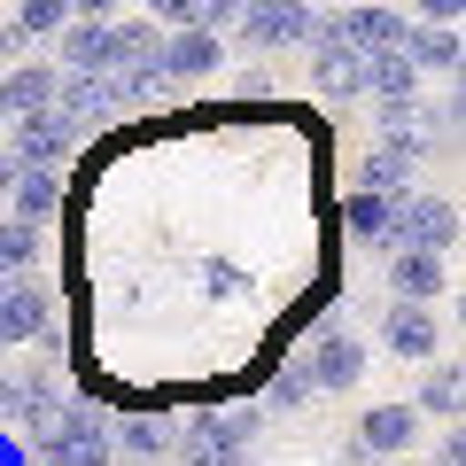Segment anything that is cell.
Listing matches in <instances>:
<instances>
[{
    "label": "cell",
    "mask_w": 466,
    "mask_h": 466,
    "mask_svg": "<svg viewBox=\"0 0 466 466\" xmlns=\"http://www.w3.org/2000/svg\"><path fill=\"white\" fill-rule=\"evenodd\" d=\"M109 420H116V412H101L94 397H70L63 412H55L47 428L24 443V451H32V466H116Z\"/></svg>",
    "instance_id": "1"
},
{
    "label": "cell",
    "mask_w": 466,
    "mask_h": 466,
    "mask_svg": "<svg viewBox=\"0 0 466 466\" xmlns=\"http://www.w3.org/2000/svg\"><path fill=\"white\" fill-rule=\"evenodd\" d=\"M296 366H303V381H311V397H350V389H358V373L373 366L358 319H350V311H327V319L311 327V342L296 350Z\"/></svg>",
    "instance_id": "2"
},
{
    "label": "cell",
    "mask_w": 466,
    "mask_h": 466,
    "mask_svg": "<svg viewBox=\"0 0 466 466\" xmlns=\"http://www.w3.org/2000/svg\"><path fill=\"white\" fill-rule=\"evenodd\" d=\"M257 435H265V420H257L249 404H233V412H195V420H179V451H171V459L179 466H249Z\"/></svg>",
    "instance_id": "3"
},
{
    "label": "cell",
    "mask_w": 466,
    "mask_h": 466,
    "mask_svg": "<svg viewBox=\"0 0 466 466\" xmlns=\"http://www.w3.org/2000/svg\"><path fill=\"white\" fill-rule=\"evenodd\" d=\"M389 249L451 257V249H459V202L435 195V187H412V195H397V202H389Z\"/></svg>",
    "instance_id": "4"
},
{
    "label": "cell",
    "mask_w": 466,
    "mask_h": 466,
    "mask_svg": "<svg viewBox=\"0 0 466 466\" xmlns=\"http://www.w3.org/2000/svg\"><path fill=\"white\" fill-rule=\"evenodd\" d=\"M311 24L319 8H303V0H257L233 16V39H241V55H288V47H311Z\"/></svg>",
    "instance_id": "5"
},
{
    "label": "cell",
    "mask_w": 466,
    "mask_h": 466,
    "mask_svg": "<svg viewBox=\"0 0 466 466\" xmlns=\"http://www.w3.org/2000/svg\"><path fill=\"white\" fill-rule=\"evenodd\" d=\"M420 428L428 420L412 412V404H366L358 412V428H350V459L358 466H381V459H412V443H420Z\"/></svg>",
    "instance_id": "6"
},
{
    "label": "cell",
    "mask_w": 466,
    "mask_h": 466,
    "mask_svg": "<svg viewBox=\"0 0 466 466\" xmlns=\"http://www.w3.org/2000/svg\"><path fill=\"white\" fill-rule=\"evenodd\" d=\"M334 32H342V47L358 55V63H381V55H404L412 16L389 8V0H366V8H334Z\"/></svg>",
    "instance_id": "7"
},
{
    "label": "cell",
    "mask_w": 466,
    "mask_h": 466,
    "mask_svg": "<svg viewBox=\"0 0 466 466\" xmlns=\"http://www.w3.org/2000/svg\"><path fill=\"white\" fill-rule=\"evenodd\" d=\"M47 334H55V296H47V280H39V272L8 280V288H0V358L24 350V342H47Z\"/></svg>",
    "instance_id": "8"
},
{
    "label": "cell",
    "mask_w": 466,
    "mask_h": 466,
    "mask_svg": "<svg viewBox=\"0 0 466 466\" xmlns=\"http://www.w3.org/2000/svg\"><path fill=\"white\" fill-rule=\"evenodd\" d=\"M311 86H319L327 101H358V94H366V63L342 47L334 8H319V24H311Z\"/></svg>",
    "instance_id": "9"
},
{
    "label": "cell",
    "mask_w": 466,
    "mask_h": 466,
    "mask_svg": "<svg viewBox=\"0 0 466 466\" xmlns=\"http://www.w3.org/2000/svg\"><path fill=\"white\" fill-rule=\"evenodd\" d=\"M109 443H116V466H125V459H133V466H164L171 451H179V420L125 412V420H109Z\"/></svg>",
    "instance_id": "10"
},
{
    "label": "cell",
    "mask_w": 466,
    "mask_h": 466,
    "mask_svg": "<svg viewBox=\"0 0 466 466\" xmlns=\"http://www.w3.org/2000/svg\"><path fill=\"white\" fill-rule=\"evenodd\" d=\"M389 296L397 303H443L451 296V257H428V249H389Z\"/></svg>",
    "instance_id": "11"
},
{
    "label": "cell",
    "mask_w": 466,
    "mask_h": 466,
    "mask_svg": "<svg viewBox=\"0 0 466 466\" xmlns=\"http://www.w3.org/2000/svg\"><path fill=\"white\" fill-rule=\"evenodd\" d=\"M381 342H389V358H404V366H428L435 350H443V327H435L428 303H389L381 311Z\"/></svg>",
    "instance_id": "12"
},
{
    "label": "cell",
    "mask_w": 466,
    "mask_h": 466,
    "mask_svg": "<svg viewBox=\"0 0 466 466\" xmlns=\"http://www.w3.org/2000/svg\"><path fill=\"white\" fill-rule=\"evenodd\" d=\"M156 47H164L156 16H109V32H101V78H116V70H156Z\"/></svg>",
    "instance_id": "13"
},
{
    "label": "cell",
    "mask_w": 466,
    "mask_h": 466,
    "mask_svg": "<svg viewBox=\"0 0 466 466\" xmlns=\"http://www.w3.org/2000/svg\"><path fill=\"white\" fill-rule=\"evenodd\" d=\"M218 63H226V39H210V32H164V47H156V78L164 86H195Z\"/></svg>",
    "instance_id": "14"
},
{
    "label": "cell",
    "mask_w": 466,
    "mask_h": 466,
    "mask_svg": "<svg viewBox=\"0 0 466 466\" xmlns=\"http://www.w3.org/2000/svg\"><path fill=\"white\" fill-rule=\"evenodd\" d=\"M55 94H63V70H55L47 55H24V63H8V78H0L8 125H16V116H39V109H55Z\"/></svg>",
    "instance_id": "15"
},
{
    "label": "cell",
    "mask_w": 466,
    "mask_h": 466,
    "mask_svg": "<svg viewBox=\"0 0 466 466\" xmlns=\"http://www.w3.org/2000/svg\"><path fill=\"white\" fill-rule=\"evenodd\" d=\"M63 195H70L63 171H32V164H24L16 195H8V218H16V226H39V233H47V218L63 210Z\"/></svg>",
    "instance_id": "16"
},
{
    "label": "cell",
    "mask_w": 466,
    "mask_h": 466,
    "mask_svg": "<svg viewBox=\"0 0 466 466\" xmlns=\"http://www.w3.org/2000/svg\"><path fill=\"white\" fill-rule=\"evenodd\" d=\"M404 63H412V70H435V78H459L466 39L451 32V24H412V39H404Z\"/></svg>",
    "instance_id": "17"
},
{
    "label": "cell",
    "mask_w": 466,
    "mask_h": 466,
    "mask_svg": "<svg viewBox=\"0 0 466 466\" xmlns=\"http://www.w3.org/2000/svg\"><path fill=\"white\" fill-rule=\"evenodd\" d=\"M459 397H466L459 366H451V358H428V366H420V397H412V412H420V420H443V428H459Z\"/></svg>",
    "instance_id": "18"
},
{
    "label": "cell",
    "mask_w": 466,
    "mask_h": 466,
    "mask_svg": "<svg viewBox=\"0 0 466 466\" xmlns=\"http://www.w3.org/2000/svg\"><path fill=\"white\" fill-rule=\"evenodd\" d=\"M55 109H63L70 116V133H78V140H94L101 133V125H109V86H101V78H63V94H55Z\"/></svg>",
    "instance_id": "19"
},
{
    "label": "cell",
    "mask_w": 466,
    "mask_h": 466,
    "mask_svg": "<svg viewBox=\"0 0 466 466\" xmlns=\"http://www.w3.org/2000/svg\"><path fill=\"white\" fill-rule=\"evenodd\" d=\"M8 32H16L24 55H39V39L70 32V0H16V8H8Z\"/></svg>",
    "instance_id": "20"
},
{
    "label": "cell",
    "mask_w": 466,
    "mask_h": 466,
    "mask_svg": "<svg viewBox=\"0 0 466 466\" xmlns=\"http://www.w3.org/2000/svg\"><path fill=\"white\" fill-rule=\"evenodd\" d=\"M420 187V164H404V156H381L373 148L366 164H358V187L350 195H381V202H397V195H412Z\"/></svg>",
    "instance_id": "21"
},
{
    "label": "cell",
    "mask_w": 466,
    "mask_h": 466,
    "mask_svg": "<svg viewBox=\"0 0 466 466\" xmlns=\"http://www.w3.org/2000/svg\"><path fill=\"white\" fill-rule=\"evenodd\" d=\"M342 233L358 241V249L389 257V202H381V195H350V202H342Z\"/></svg>",
    "instance_id": "22"
},
{
    "label": "cell",
    "mask_w": 466,
    "mask_h": 466,
    "mask_svg": "<svg viewBox=\"0 0 466 466\" xmlns=\"http://www.w3.org/2000/svg\"><path fill=\"white\" fill-rule=\"evenodd\" d=\"M39 249H47V233H39V226L0 218V280H24V272H39Z\"/></svg>",
    "instance_id": "23"
},
{
    "label": "cell",
    "mask_w": 466,
    "mask_h": 466,
    "mask_svg": "<svg viewBox=\"0 0 466 466\" xmlns=\"http://www.w3.org/2000/svg\"><path fill=\"white\" fill-rule=\"evenodd\" d=\"M303 404H311V381H303V366H296V358H280V366H272V381H265V412H257V420L303 412Z\"/></svg>",
    "instance_id": "24"
},
{
    "label": "cell",
    "mask_w": 466,
    "mask_h": 466,
    "mask_svg": "<svg viewBox=\"0 0 466 466\" xmlns=\"http://www.w3.org/2000/svg\"><path fill=\"white\" fill-rule=\"evenodd\" d=\"M366 94L373 101H420V70L404 55H381V63H366Z\"/></svg>",
    "instance_id": "25"
},
{
    "label": "cell",
    "mask_w": 466,
    "mask_h": 466,
    "mask_svg": "<svg viewBox=\"0 0 466 466\" xmlns=\"http://www.w3.org/2000/svg\"><path fill=\"white\" fill-rule=\"evenodd\" d=\"M16 179H24V164H16V156H8V148H0V202L16 195Z\"/></svg>",
    "instance_id": "26"
},
{
    "label": "cell",
    "mask_w": 466,
    "mask_h": 466,
    "mask_svg": "<svg viewBox=\"0 0 466 466\" xmlns=\"http://www.w3.org/2000/svg\"><path fill=\"white\" fill-rule=\"evenodd\" d=\"M8 63H24V47H16V32H8V16H0V78H8Z\"/></svg>",
    "instance_id": "27"
},
{
    "label": "cell",
    "mask_w": 466,
    "mask_h": 466,
    "mask_svg": "<svg viewBox=\"0 0 466 466\" xmlns=\"http://www.w3.org/2000/svg\"><path fill=\"white\" fill-rule=\"evenodd\" d=\"M0 133H8V101H0Z\"/></svg>",
    "instance_id": "28"
},
{
    "label": "cell",
    "mask_w": 466,
    "mask_h": 466,
    "mask_svg": "<svg viewBox=\"0 0 466 466\" xmlns=\"http://www.w3.org/2000/svg\"><path fill=\"white\" fill-rule=\"evenodd\" d=\"M381 466H412V459H381Z\"/></svg>",
    "instance_id": "29"
},
{
    "label": "cell",
    "mask_w": 466,
    "mask_h": 466,
    "mask_svg": "<svg viewBox=\"0 0 466 466\" xmlns=\"http://www.w3.org/2000/svg\"><path fill=\"white\" fill-rule=\"evenodd\" d=\"M0 366H8V358H0Z\"/></svg>",
    "instance_id": "30"
},
{
    "label": "cell",
    "mask_w": 466,
    "mask_h": 466,
    "mask_svg": "<svg viewBox=\"0 0 466 466\" xmlns=\"http://www.w3.org/2000/svg\"><path fill=\"white\" fill-rule=\"evenodd\" d=\"M0 288H8V280H0Z\"/></svg>",
    "instance_id": "31"
},
{
    "label": "cell",
    "mask_w": 466,
    "mask_h": 466,
    "mask_svg": "<svg viewBox=\"0 0 466 466\" xmlns=\"http://www.w3.org/2000/svg\"><path fill=\"white\" fill-rule=\"evenodd\" d=\"M249 466H257V459H249Z\"/></svg>",
    "instance_id": "32"
}]
</instances>
